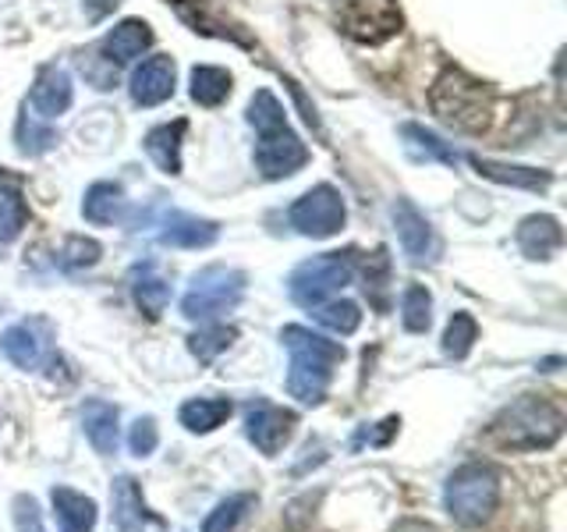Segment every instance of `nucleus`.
<instances>
[{"mask_svg":"<svg viewBox=\"0 0 567 532\" xmlns=\"http://www.w3.org/2000/svg\"><path fill=\"white\" fill-rule=\"evenodd\" d=\"M248 124L262 135V132H274V129H284V103L270 93V89H259L248 103Z\"/></svg>","mask_w":567,"mask_h":532,"instance_id":"c9c22d12","label":"nucleus"},{"mask_svg":"<svg viewBox=\"0 0 567 532\" xmlns=\"http://www.w3.org/2000/svg\"><path fill=\"white\" fill-rule=\"evenodd\" d=\"M333 18L344 35L365 47H380L401 32L398 0H333Z\"/></svg>","mask_w":567,"mask_h":532,"instance_id":"0eeeda50","label":"nucleus"},{"mask_svg":"<svg viewBox=\"0 0 567 532\" xmlns=\"http://www.w3.org/2000/svg\"><path fill=\"white\" fill-rule=\"evenodd\" d=\"M564 433V412L539 395H522L493 419L489 437L507 451H546Z\"/></svg>","mask_w":567,"mask_h":532,"instance_id":"f03ea898","label":"nucleus"},{"mask_svg":"<svg viewBox=\"0 0 567 532\" xmlns=\"http://www.w3.org/2000/svg\"><path fill=\"white\" fill-rule=\"evenodd\" d=\"M111 514H114V529L117 532H153L159 529L164 522L156 519V514L150 511L146 497H142V487L135 475H117L114 487H111Z\"/></svg>","mask_w":567,"mask_h":532,"instance_id":"ddd939ff","label":"nucleus"},{"mask_svg":"<svg viewBox=\"0 0 567 532\" xmlns=\"http://www.w3.org/2000/svg\"><path fill=\"white\" fill-rule=\"evenodd\" d=\"M475 341H478L475 316L472 313H454L447 330H443V355H447V359H465Z\"/></svg>","mask_w":567,"mask_h":532,"instance_id":"473e14b6","label":"nucleus"},{"mask_svg":"<svg viewBox=\"0 0 567 532\" xmlns=\"http://www.w3.org/2000/svg\"><path fill=\"white\" fill-rule=\"evenodd\" d=\"M156 238L171 245V248H209L220 238V224L217 221H203L195 213L171 209L164 221H159Z\"/></svg>","mask_w":567,"mask_h":532,"instance_id":"dca6fc26","label":"nucleus"},{"mask_svg":"<svg viewBox=\"0 0 567 532\" xmlns=\"http://www.w3.org/2000/svg\"><path fill=\"white\" fill-rule=\"evenodd\" d=\"M245 284H248L245 274L235 270V266H220V263L206 266V270L192 277V288L182 298V316L209 324V319L238 309V301L245 298Z\"/></svg>","mask_w":567,"mask_h":532,"instance_id":"39448f33","label":"nucleus"},{"mask_svg":"<svg viewBox=\"0 0 567 532\" xmlns=\"http://www.w3.org/2000/svg\"><path fill=\"white\" fill-rule=\"evenodd\" d=\"M362 288H365L372 306H377L380 313H386V306H390V259H386V248H377V256H369Z\"/></svg>","mask_w":567,"mask_h":532,"instance_id":"72a5a7b5","label":"nucleus"},{"mask_svg":"<svg viewBox=\"0 0 567 532\" xmlns=\"http://www.w3.org/2000/svg\"><path fill=\"white\" fill-rule=\"evenodd\" d=\"M117 4H121V0H82V8H85V18H89V22H103V18L111 14Z\"/></svg>","mask_w":567,"mask_h":532,"instance_id":"ea45409f","label":"nucleus"},{"mask_svg":"<svg viewBox=\"0 0 567 532\" xmlns=\"http://www.w3.org/2000/svg\"><path fill=\"white\" fill-rule=\"evenodd\" d=\"M351 277H354V253H323L295 266V274L288 277V291L298 306L316 309L341 288H348Z\"/></svg>","mask_w":567,"mask_h":532,"instance_id":"423d86ee","label":"nucleus"},{"mask_svg":"<svg viewBox=\"0 0 567 532\" xmlns=\"http://www.w3.org/2000/svg\"><path fill=\"white\" fill-rule=\"evenodd\" d=\"M124 209H128V200H124V188L114 185V182L89 185L85 200H82V217L89 224H96V227L117 224L124 217Z\"/></svg>","mask_w":567,"mask_h":532,"instance_id":"393cba45","label":"nucleus"},{"mask_svg":"<svg viewBox=\"0 0 567 532\" xmlns=\"http://www.w3.org/2000/svg\"><path fill=\"white\" fill-rule=\"evenodd\" d=\"M433 111L457 132H486L493 117V93L486 82L472 79L468 71L447 68L430 93Z\"/></svg>","mask_w":567,"mask_h":532,"instance_id":"20e7f679","label":"nucleus"},{"mask_svg":"<svg viewBox=\"0 0 567 532\" xmlns=\"http://www.w3.org/2000/svg\"><path fill=\"white\" fill-rule=\"evenodd\" d=\"M50 504H53V519H58L61 532H93L96 529L100 508L93 497H85L71 487H53Z\"/></svg>","mask_w":567,"mask_h":532,"instance_id":"aec40b11","label":"nucleus"},{"mask_svg":"<svg viewBox=\"0 0 567 532\" xmlns=\"http://www.w3.org/2000/svg\"><path fill=\"white\" fill-rule=\"evenodd\" d=\"M150 47H153V29H150V22H142V18H124V22H117L111 32H106V40L100 43V50L106 53V61L114 68L132 64Z\"/></svg>","mask_w":567,"mask_h":532,"instance_id":"6ab92c4d","label":"nucleus"},{"mask_svg":"<svg viewBox=\"0 0 567 532\" xmlns=\"http://www.w3.org/2000/svg\"><path fill=\"white\" fill-rule=\"evenodd\" d=\"M564 245V231L560 221L549 217V213H532L518 224V248L528 259H554Z\"/></svg>","mask_w":567,"mask_h":532,"instance_id":"412c9836","label":"nucleus"},{"mask_svg":"<svg viewBox=\"0 0 567 532\" xmlns=\"http://www.w3.org/2000/svg\"><path fill=\"white\" fill-rule=\"evenodd\" d=\"M188 124L185 121H171V124H159L146 135V153L153 164L164 171V174H182V142H185Z\"/></svg>","mask_w":567,"mask_h":532,"instance_id":"5701e85b","label":"nucleus"},{"mask_svg":"<svg viewBox=\"0 0 567 532\" xmlns=\"http://www.w3.org/2000/svg\"><path fill=\"white\" fill-rule=\"evenodd\" d=\"M401 324L408 334H425L433 324V295L422 284H408L401 295Z\"/></svg>","mask_w":567,"mask_h":532,"instance_id":"c756f323","label":"nucleus"},{"mask_svg":"<svg viewBox=\"0 0 567 532\" xmlns=\"http://www.w3.org/2000/svg\"><path fill=\"white\" fill-rule=\"evenodd\" d=\"M159 448V430H156V419L153 416H142L132 422V433H128V451L135 458H150Z\"/></svg>","mask_w":567,"mask_h":532,"instance_id":"4c0bfd02","label":"nucleus"},{"mask_svg":"<svg viewBox=\"0 0 567 532\" xmlns=\"http://www.w3.org/2000/svg\"><path fill=\"white\" fill-rule=\"evenodd\" d=\"M128 89H132L135 106H159L164 100H171L174 96V61L167 53H156V58L142 61L132 71Z\"/></svg>","mask_w":567,"mask_h":532,"instance_id":"2eb2a0df","label":"nucleus"},{"mask_svg":"<svg viewBox=\"0 0 567 532\" xmlns=\"http://www.w3.org/2000/svg\"><path fill=\"white\" fill-rule=\"evenodd\" d=\"M288 221L306 238H333L344 227L348 209L333 185H316L288 209Z\"/></svg>","mask_w":567,"mask_h":532,"instance_id":"6e6552de","label":"nucleus"},{"mask_svg":"<svg viewBox=\"0 0 567 532\" xmlns=\"http://www.w3.org/2000/svg\"><path fill=\"white\" fill-rule=\"evenodd\" d=\"M230 412H235V405L227 398H192L182 405L177 419H182L188 433H213L230 419Z\"/></svg>","mask_w":567,"mask_h":532,"instance_id":"a878e982","label":"nucleus"},{"mask_svg":"<svg viewBox=\"0 0 567 532\" xmlns=\"http://www.w3.org/2000/svg\"><path fill=\"white\" fill-rule=\"evenodd\" d=\"M390 532H440L433 522H422V519H401Z\"/></svg>","mask_w":567,"mask_h":532,"instance_id":"a19ab883","label":"nucleus"},{"mask_svg":"<svg viewBox=\"0 0 567 532\" xmlns=\"http://www.w3.org/2000/svg\"><path fill=\"white\" fill-rule=\"evenodd\" d=\"M132 298L150 319H159L171 306V280L159 274L156 263H138L132 270Z\"/></svg>","mask_w":567,"mask_h":532,"instance_id":"4be33fe9","label":"nucleus"},{"mask_svg":"<svg viewBox=\"0 0 567 532\" xmlns=\"http://www.w3.org/2000/svg\"><path fill=\"white\" fill-rule=\"evenodd\" d=\"M252 160L266 182H280V177H291L309 164V150H306V142L284 124V129L259 135Z\"/></svg>","mask_w":567,"mask_h":532,"instance_id":"9d476101","label":"nucleus"},{"mask_svg":"<svg viewBox=\"0 0 567 532\" xmlns=\"http://www.w3.org/2000/svg\"><path fill=\"white\" fill-rule=\"evenodd\" d=\"M295 426H298V416L291 408H280L266 398H256L245 412V437L266 458H274L288 448L295 437Z\"/></svg>","mask_w":567,"mask_h":532,"instance_id":"1a4fd4ad","label":"nucleus"},{"mask_svg":"<svg viewBox=\"0 0 567 532\" xmlns=\"http://www.w3.org/2000/svg\"><path fill=\"white\" fill-rule=\"evenodd\" d=\"M472 167L489 177V182L514 185V188H528V192H543L554 185V174L536 171V167H518V164H501V160H486V156H472Z\"/></svg>","mask_w":567,"mask_h":532,"instance_id":"b1692460","label":"nucleus"},{"mask_svg":"<svg viewBox=\"0 0 567 532\" xmlns=\"http://www.w3.org/2000/svg\"><path fill=\"white\" fill-rule=\"evenodd\" d=\"M50 341H53V330L47 319H22V324H14L0 334V351L8 355L11 366L32 372L50 359Z\"/></svg>","mask_w":567,"mask_h":532,"instance_id":"f8f14e48","label":"nucleus"},{"mask_svg":"<svg viewBox=\"0 0 567 532\" xmlns=\"http://www.w3.org/2000/svg\"><path fill=\"white\" fill-rule=\"evenodd\" d=\"M312 316H316L319 327H327V330L341 334V337L354 334V330H359V324H362L359 306H354V301H348V298H341V301H323V306L312 309Z\"/></svg>","mask_w":567,"mask_h":532,"instance_id":"2f4dec72","label":"nucleus"},{"mask_svg":"<svg viewBox=\"0 0 567 532\" xmlns=\"http://www.w3.org/2000/svg\"><path fill=\"white\" fill-rule=\"evenodd\" d=\"M29 224L25 182L22 174L0 167V245H11Z\"/></svg>","mask_w":567,"mask_h":532,"instance_id":"a211bd4d","label":"nucleus"},{"mask_svg":"<svg viewBox=\"0 0 567 532\" xmlns=\"http://www.w3.org/2000/svg\"><path fill=\"white\" fill-rule=\"evenodd\" d=\"M280 345L291 355V369H288V390L291 398L301 405H319L327 398L333 369L344 362V345L330 341L323 334H312L309 327H284L280 330Z\"/></svg>","mask_w":567,"mask_h":532,"instance_id":"f257e3e1","label":"nucleus"},{"mask_svg":"<svg viewBox=\"0 0 567 532\" xmlns=\"http://www.w3.org/2000/svg\"><path fill=\"white\" fill-rule=\"evenodd\" d=\"M401 139H404V150L415 160H440V164H447V167H454L461 160L454 146H447L440 135L425 132L422 124H401Z\"/></svg>","mask_w":567,"mask_h":532,"instance_id":"c85d7f7f","label":"nucleus"},{"mask_svg":"<svg viewBox=\"0 0 567 532\" xmlns=\"http://www.w3.org/2000/svg\"><path fill=\"white\" fill-rule=\"evenodd\" d=\"M11 519H14L18 532H47L40 504H35V497H29V493H18L11 501Z\"/></svg>","mask_w":567,"mask_h":532,"instance_id":"58836bf2","label":"nucleus"},{"mask_svg":"<svg viewBox=\"0 0 567 532\" xmlns=\"http://www.w3.org/2000/svg\"><path fill=\"white\" fill-rule=\"evenodd\" d=\"M443 508L465 529L489 522L493 511L501 508V472L486 466V461H465V466L447 475Z\"/></svg>","mask_w":567,"mask_h":532,"instance_id":"7ed1b4c3","label":"nucleus"},{"mask_svg":"<svg viewBox=\"0 0 567 532\" xmlns=\"http://www.w3.org/2000/svg\"><path fill=\"white\" fill-rule=\"evenodd\" d=\"M238 337L235 327H224V324H209V327H199L192 337H188V351L199 359L203 366H209L213 359H217L220 351L230 348V341Z\"/></svg>","mask_w":567,"mask_h":532,"instance_id":"7c9ffc66","label":"nucleus"},{"mask_svg":"<svg viewBox=\"0 0 567 532\" xmlns=\"http://www.w3.org/2000/svg\"><path fill=\"white\" fill-rule=\"evenodd\" d=\"M390 221H394L398 242L404 248L408 263L430 266V263L440 259V238H436V231H433V224L425 221V213L412 200H394V206H390Z\"/></svg>","mask_w":567,"mask_h":532,"instance_id":"9b49d317","label":"nucleus"},{"mask_svg":"<svg viewBox=\"0 0 567 532\" xmlns=\"http://www.w3.org/2000/svg\"><path fill=\"white\" fill-rule=\"evenodd\" d=\"M100 242L85 238V235H71L61 248V266L64 270H89V266L100 263Z\"/></svg>","mask_w":567,"mask_h":532,"instance_id":"e433bc0d","label":"nucleus"},{"mask_svg":"<svg viewBox=\"0 0 567 532\" xmlns=\"http://www.w3.org/2000/svg\"><path fill=\"white\" fill-rule=\"evenodd\" d=\"M53 142H58V132H53L50 124H40L35 114L18 117V150H22L25 156H43Z\"/></svg>","mask_w":567,"mask_h":532,"instance_id":"f704fd0d","label":"nucleus"},{"mask_svg":"<svg viewBox=\"0 0 567 532\" xmlns=\"http://www.w3.org/2000/svg\"><path fill=\"white\" fill-rule=\"evenodd\" d=\"M230 71L217 68V64H199L192 68V100L199 106H220L230 96Z\"/></svg>","mask_w":567,"mask_h":532,"instance_id":"cd10ccee","label":"nucleus"},{"mask_svg":"<svg viewBox=\"0 0 567 532\" xmlns=\"http://www.w3.org/2000/svg\"><path fill=\"white\" fill-rule=\"evenodd\" d=\"M256 504H259L256 493H230V497H224V501L206 514L203 532H238L248 522V514L256 511Z\"/></svg>","mask_w":567,"mask_h":532,"instance_id":"bb28decb","label":"nucleus"},{"mask_svg":"<svg viewBox=\"0 0 567 532\" xmlns=\"http://www.w3.org/2000/svg\"><path fill=\"white\" fill-rule=\"evenodd\" d=\"M121 412L117 405L103 401V398H89L82 405V430H85V440L93 443V451L111 458L117 454V443H121Z\"/></svg>","mask_w":567,"mask_h":532,"instance_id":"f3484780","label":"nucleus"},{"mask_svg":"<svg viewBox=\"0 0 567 532\" xmlns=\"http://www.w3.org/2000/svg\"><path fill=\"white\" fill-rule=\"evenodd\" d=\"M71 100H75V85H71V75L64 68L58 64H47L40 68V75H35L32 82V93H29V106H32V114L35 117H43V121H53V117H61Z\"/></svg>","mask_w":567,"mask_h":532,"instance_id":"4468645a","label":"nucleus"}]
</instances>
